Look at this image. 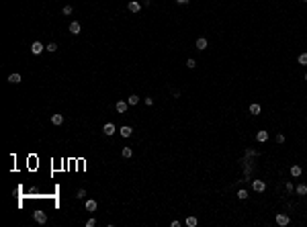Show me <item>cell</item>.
Instances as JSON below:
<instances>
[{
	"label": "cell",
	"instance_id": "cell-9",
	"mask_svg": "<svg viewBox=\"0 0 307 227\" xmlns=\"http://www.w3.org/2000/svg\"><path fill=\"white\" fill-rule=\"evenodd\" d=\"M119 133H121L123 137H131V133H133V127H129V125H123L121 129H119Z\"/></svg>",
	"mask_w": 307,
	"mask_h": 227
},
{
	"label": "cell",
	"instance_id": "cell-29",
	"mask_svg": "<svg viewBox=\"0 0 307 227\" xmlns=\"http://www.w3.org/2000/svg\"><path fill=\"white\" fill-rule=\"evenodd\" d=\"M94 223H96V219H88L86 221V227H94Z\"/></svg>",
	"mask_w": 307,
	"mask_h": 227
},
{
	"label": "cell",
	"instance_id": "cell-1",
	"mask_svg": "<svg viewBox=\"0 0 307 227\" xmlns=\"http://www.w3.org/2000/svg\"><path fill=\"white\" fill-rule=\"evenodd\" d=\"M252 188L256 193H264L266 190V182L264 180H252Z\"/></svg>",
	"mask_w": 307,
	"mask_h": 227
},
{
	"label": "cell",
	"instance_id": "cell-2",
	"mask_svg": "<svg viewBox=\"0 0 307 227\" xmlns=\"http://www.w3.org/2000/svg\"><path fill=\"white\" fill-rule=\"evenodd\" d=\"M289 215H285V213H279L276 215V225H280V227H285V225H289Z\"/></svg>",
	"mask_w": 307,
	"mask_h": 227
},
{
	"label": "cell",
	"instance_id": "cell-31",
	"mask_svg": "<svg viewBox=\"0 0 307 227\" xmlns=\"http://www.w3.org/2000/svg\"><path fill=\"white\" fill-rule=\"evenodd\" d=\"M188 0H176V4H186Z\"/></svg>",
	"mask_w": 307,
	"mask_h": 227
},
{
	"label": "cell",
	"instance_id": "cell-32",
	"mask_svg": "<svg viewBox=\"0 0 307 227\" xmlns=\"http://www.w3.org/2000/svg\"><path fill=\"white\" fill-rule=\"evenodd\" d=\"M305 82H307V74H305Z\"/></svg>",
	"mask_w": 307,
	"mask_h": 227
},
{
	"label": "cell",
	"instance_id": "cell-28",
	"mask_svg": "<svg viewBox=\"0 0 307 227\" xmlns=\"http://www.w3.org/2000/svg\"><path fill=\"white\" fill-rule=\"evenodd\" d=\"M285 188H287V190H289V193H293V190H295V186L291 184V182H287V184H285Z\"/></svg>",
	"mask_w": 307,
	"mask_h": 227
},
{
	"label": "cell",
	"instance_id": "cell-24",
	"mask_svg": "<svg viewBox=\"0 0 307 227\" xmlns=\"http://www.w3.org/2000/svg\"><path fill=\"white\" fill-rule=\"evenodd\" d=\"M195 66H197V62H195V59H192V57H191V59H186V68H195Z\"/></svg>",
	"mask_w": 307,
	"mask_h": 227
},
{
	"label": "cell",
	"instance_id": "cell-12",
	"mask_svg": "<svg viewBox=\"0 0 307 227\" xmlns=\"http://www.w3.org/2000/svg\"><path fill=\"white\" fill-rule=\"evenodd\" d=\"M197 49L199 51H205V49H207V39H205V37H199L197 39Z\"/></svg>",
	"mask_w": 307,
	"mask_h": 227
},
{
	"label": "cell",
	"instance_id": "cell-16",
	"mask_svg": "<svg viewBox=\"0 0 307 227\" xmlns=\"http://www.w3.org/2000/svg\"><path fill=\"white\" fill-rule=\"evenodd\" d=\"M260 110H262V106H260L258 103L250 104V113H252V115H260Z\"/></svg>",
	"mask_w": 307,
	"mask_h": 227
},
{
	"label": "cell",
	"instance_id": "cell-11",
	"mask_svg": "<svg viewBox=\"0 0 307 227\" xmlns=\"http://www.w3.org/2000/svg\"><path fill=\"white\" fill-rule=\"evenodd\" d=\"M301 172H303V170H301V166H297V164L291 166V176H293V178H299Z\"/></svg>",
	"mask_w": 307,
	"mask_h": 227
},
{
	"label": "cell",
	"instance_id": "cell-13",
	"mask_svg": "<svg viewBox=\"0 0 307 227\" xmlns=\"http://www.w3.org/2000/svg\"><path fill=\"white\" fill-rule=\"evenodd\" d=\"M256 139H258L260 143L268 141V131H258V133H256Z\"/></svg>",
	"mask_w": 307,
	"mask_h": 227
},
{
	"label": "cell",
	"instance_id": "cell-33",
	"mask_svg": "<svg viewBox=\"0 0 307 227\" xmlns=\"http://www.w3.org/2000/svg\"><path fill=\"white\" fill-rule=\"evenodd\" d=\"M303 2H307V0H303Z\"/></svg>",
	"mask_w": 307,
	"mask_h": 227
},
{
	"label": "cell",
	"instance_id": "cell-3",
	"mask_svg": "<svg viewBox=\"0 0 307 227\" xmlns=\"http://www.w3.org/2000/svg\"><path fill=\"white\" fill-rule=\"evenodd\" d=\"M127 106H129V103H127V100H117L115 110H117V113H127Z\"/></svg>",
	"mask_w": 307,
	"mask_h": 227
},
{
	"label": "cell",
	"instance_id": "cell-25",
	"mask_svg": "<svg viewBox=\"0 0 307 227\" xmlns=\"http://www.w3.org/2000/svg\"><path fill=\"white\" fill-rule=\"evenodd\" d=\"M276 143H285V135H283V133L276 135Z\"/></svg>",
	"mask_w": 307,
	"mask_h": 227
},
{
	"label": "cell",
	"instance_id": "cell-10",
	"mask_svg": "<svg viewBox=\"0 0 307 227\" xmlns=\"http://www.w3.org/2000/svg\"><path fill=\"white\" fill-rule=\"evenodd\" d=\"M80 31H82V27H80V23H78V21L70 23V33H72V35H78Z\"/></svg>",
	"mask_w": 307,
	"mask_h": 227
},
{
	"label": "cell",
	"instance_id": "cell-4",
	"mask_svg": "<svg viewBox=\"0 0 307 227\" xmlns=\"http://www.w3.org/2000/svg\"><path fill=\"white\" fill-rule=\"evenodd\" d=\"M33 219L37 221V223H41V225H43V223L47 221V215L43 213V211H35V213H33Z\"/></svg>",
	"mask_w": 307,
	"mask_h": 227
},
{
	"label": "cell",
	"instance_id": "cell-5",
	"mask_svg": "<svg viewBox=\"0 0 307 227\" xmlns=\"http://www.w3.org/2000/svg\"><path fill=\"white\" fill-rule=\"evenodd\" d=\"M84 207H86V211H88V213H94L96 209H98V203H96L94 199H88V200H86V205H84Z\"/></svg>",
	"mask_w": 307,
	"mask_h": 227
},
{
	"label": "cell",
	"instance_id": "cell-6",
	"mask_svg": "<svg viewBox=\"0 0 307 227\" xmlns=\"http://www.w3.org/2000/svg\"><path fill=\"white\" fill-rule=\"evenodd\" d=\"M43 49H45V47H43V43H41V41H35L33 45H31V51H33V55L43 53Z\"/></svg>",
	"mask_w": 307,
	"mask_h": 227
},
{
	"label": "cell",
	"instance_id": "cell-23",
	"mask_svg": "<svg viewBox=\"0 0 307 227\" xmlns=\"http://www.w3.org/2000/svg\"><path fill=\"white\" fill-rule=\"evenodd\" d=\"M45 51H49V53H53V51H57V45H55V43H49L47 47H45Z\"/></svg>",
	"mask_w": 307,
	"mask_h": 227
},
{
	"label": "cell",
	"instance_id": "cell-8",
	"mask_svg": "<svg viewBox=\"0 0 307 227\" xmlns=\"http://www.w3.org/2000/svg\"><path fill=\"white\" fill-rule=\"evenodd\" d=\"M127 8H129V13H139V10H141V4H139L137 0H131L129 4H127Z\"/></svg>",
	"mask_w": 307,
	"mask_h": 227
},
{
	"label": "cell",
	"instance_id": "cell-15",
	"mask_svg": "<svg viewBox=\"0 0 307 227\" xmlns=\"http://www.w3.org/2000/svg\"><path fill=\"white\" fill-rule=\"evenodd\" d=\"M51 123H53V125H61V123H64V115H60V113L51 115Z\"/></svg>",
	"mask_w": 307,
	"mask_h": 227
},
{
	"label": "cell",
	"instance_id": "cell-19",
	"mask_svg": "<svg viewBox=\"0 0 307 227\" xmlns=\"http://www.w3.org/2000/svg\"><path fill=\"white\" fill-rule=\"evenodd\" d=\"M121 156H123V158H131V156H133L131 147H123V150H121Z\"/></svg>",
	"mask_w": 307,
	"mask_h": 227
},
{
	"label": "cell",
	"instance_id": "cell-21",
	"mask_svg": "<svg viewBox=\"0 0 307 227\" xmlns=\"http://www.w3.org/2000/svg\"><path fill=\"white\" fill-rule=\"evenodd\" d=\"M61 13H64V14H66V16H68V14H72V13H74V8L70 6V4H66V6L61 8Z\"/></svg>",
	"mask_w": 307,
	"mask_h": 227
},
{
	"label": "cell",
	"instance_id": "cell-14",
	"mask_svg": "<svg viewBox=\"0 0 307 227\" xmlns=\"http://www.w3.org/2000/svg\"><path fill=\"white\" fill-rule=\"evenodd\" d=\"M20 80H23V76H20V74H16V72L8 76V82H10V84H19Z\"/></svg>",
	"mask_w": 307,
	"mask_h": 227
},
{
	"label": "cell",
	"instance_id": "cell-18",
	"mask_svg": "<svg viewBox=\"0 0 307 227\" xmlns=\"http://www.w3.org/2000/svg\"><path fill=\"white\" fill-rule=\"evenodd\" d=\"M295 190H297V194H301V196H305V194H307V184H299L297 188H295Z\"/></svg>",
	"mask_w": 307,
	"mask_h": 227
},
{
	"label": "cell",
	"instance_id": "cell-17",
	"mask_svg": "<svg viewBox=\"0 0 307 227\" xmlns=\"http://www.w3.org/2000/svg\"><path fill=\"white\" fill-rule=\"evenodd\" d=\"M127 103H129V106H135V104L139 103V96H137V94H131V96L127 98Z\"/></svg>",
	"mask_w": 307,
	"mask_h": 227
},
{
	"label": "cell",
	"instance_id": "cell-7",
	"mask_svg": "<svg viewBox=\"0 0 307 227\" xmlns=\"http://www.w3.org/2000/svg\"><path fill=\"white\" fill-rule=\"evenodd\" d=\"M115 131H117V127L113 123H107L104 127H102V133H104V135H109V137H111V135H115Z\"/></svg>",
	"mask_w": 307,
	"mask_h": 227
},
{
	"label": "cell",
	"instance_id": "cell-20",
	"mask_svg": "<svg viewBox=\"0 0 307 227\" xmlns=\"http://www.w3.org/2000/svg\"><path fill=\"white\" fill-rule=\"evenodd\" d=\"M186 225H188V227H197L199 225L197 217H188V219H186Z\"/></svg>",
	"mask_w": 307,
	"mask_h": 227
},
{
	"label": "cell",
	"instance_id": "cell-22",
	"mask_svg": "<svg viewBox=\"0 0 307 227\" xmlns=\"http://www.w3.org/2000/svg\"><path fill=\"white\" fill-rule=\"evenodd\" d=\"M297 62H299L301 66H307V53H301V55H299V59H297Z\"/></svg>",
	"mask_w": 307,
	"mask_h": 227
},
{
	"label": "cell",
	"instance_id": "cell-30",
	"mask_svg": "<svg viewBox=\"0 0 307 227\" xmlns=\"http://www.w3.org/2000/svg\"><path fill=\"white\" fill-rule=\"evenodd\" d=\"M145 104H148V106H152V104H154V98L148 96V98H145Z\"/></svg>",
	"mask_w": 307,
	"mask_h": 227
},
{
	"label": "cell",
	"instance_id": "cell-26",
	"mask_svg": "<svg viewBox=\"0 0 307 227\" xmlns=\"http://www.w3.org/2000/svg\"><path fill=\"white\" fill-rule=\"evenodd\" d=\"M76 196H78V199H84V196H86V190H84V188H80V190H78V194H76Z\"/></svg>",
	"mask_w": 307,
	"mask_h": 227
},
{
	"label": "cell",
	"instance_id": "cell-27",
	"mask_svg": "<svg viewBox=\"0 0 307 227\" xmlns=\"http://www.w3.org/2000/svg\"><path fill=\"white\" fill-rule=\"evenodd\" d=\"M238 196H239L242 200H244V199H248V193H246V190H239V193H238Z\"/></svg>",
	"mask_w": 307,
	"mask_h": 227
}]
</instances>
